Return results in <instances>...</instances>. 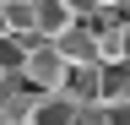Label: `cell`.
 Instances as JSON below:
<instances>
[{
    "label": "cell",
    "mask_w": 130,
    "mask_h": 125,
    "mask_svg": "<svg viewBox=\"0 0 130 125\" xmlns=\"http://www.w3.org/2000/svg\"><path fill=\"white\" fill-rule=\"evenodd\" d=\"M0 33H6V27H0Z\"/></svg>",
    "instance_id": "cell-11"
},
{
    "label": "cell",
    "mask_w": 130,
    "mask_h": 125,
    "mask_svg": "<svg viewBox=\"0 0 130 125\" xmlns=\"http://www.w3.org/2000/svg\"><path fill=\"white\" fill-rule=\"evenodd\" d=\"M0 27H6L11 38H32V33H38V11H32V0H6V6H0Z\"/></svg>",
    "instance_id": "cell-6"
},
{
    "label": "cell",
    "mask_w": 130,
    "mask_h": 125,
    "mask_svg": "<svg viewBox=\"0 0 130 125\" xmlns=\"http://www.w3.org/2000/svg\"><path fill=\"white\" fill-rule=\"evenodd\" d=\"M54 49L65 54V65H98V27L92 22H71L54 38Z\"/></svg>",
    "instance_id": "cell-2"
},
{
    "label": "cell",
    "mask_w": 130,
    "mask_h": 125,
    "mask_svg": "<svg viewBox=\"0 0 130 125\" xmlns=\"http://www.w3.org/2000/svg\"><path fill=\"white\" fill-rule=\"evenodd\" d=\"M65 6H71V11H76V22H87V17H92V11H98V0H65Z\"/></svg>",
    "instance_id": "cell-9"
},
{
    "label": "cell",
    "mask_w": 130,
    "mask_h": 125,
    "mask_svg": "<svg viewBox=\"0 0 130 125\" xmlns=\"http://www.w3.org/2000/svg\"><path fill=\"white\" fill-rule=\"evenodd\" d=\"M65 76H71V65H65V54L54 49V38L32 33V49H27V65H22V82L32 92H60Z\"/></svg>",
    "instance_id": "cell-1"
},
{
    "label": "cell",
    "mask_w": 130,
    "mask_h": 125,
    "mask_svg": "<svg viewBox=\"0 0 130 125\" xmlns=\"http://www.w3.org/2000/svg\"><path fill=\"white\" fill-rule=\"evenodd\" d=\"M32 11H38V33L43 38H60L65 27L76 22V11L65 6V0H32Z\"/></svg>",
    "instance_id": "cell-7"
},
{
    "label": "cell",
    "mask_w": 130,
    "mask_h": 125,
    "mask_svg": "<svg viewBox=\"0 0 130 125\" xmlns=\"http://www.w3.org/2000/svg\"><path fill=\"white\" fill-rule=\"evenodd\" d=\"M98 87H103V65H71V76H65L60 92L76 109H98Z\"/></svg>",
    "instance_id": "cell-3"
},
{
    "label": "cell",
    "mask_w": 130,
    "mask_h": 125,
    "mask_svg": "<svg viewBox=\"0 0 130 125\" xmlns=\"http://www.w3.org/2000/svg\"><path fill=\"white\" fill-rule=\"evenodd\" d=\"M108 103H130V60H114V65H103L98 109H108Z\"/></svg>",
    "instance_id": "cell-5"
},
{
    "label": "cell",
    "mask_w": 130,
    "mask_h": 125,
    "mask_svg": "<svg viewBox=\"0 0 130 125\" xmlns=\"http://www.w3.org/2000/svg\"><path fill=\"white\" fill-rule=\"evenodd\" d=\"M27 49H32V38H11V33H0V76H22Z\"/></svg>",
    "instance_id": "cell-8"
},
{
    "label": "cell",
    "mask_w": 130,
    "mask_h": 125,
    "mask_svg": "<svg viewBox=\"0 0 130 125\" xmlns=\"http://www.w3.org/2000/svg\"><path fill=\"white\" fill-rule=\"evenodd\" d=\"M27 125H76V103L65 98V92H38Z\"/></svg>",
    "instance_id": "cell-4"
},
{
    "label": "cell",
    "mask_w": 130,
    "mask_h": 125,
    "mask_svg": "<svg viewBox=\"0 0 130 125\" xmlns=\"http://www.w3.org/2000/svg\"><path fill=\"white\" fill-rule=\"evenodd\" d=\"M119 60H130V17L119 22Z\"/></svg>",
    "instance_id": "cell-10"
},
{
    "label": "cell",
    "mask_w": 130,
    "mask_h": 125,
    "mask_svg": "<svg viewBox=\"0 0 130 125\" xmlns=\"http://www.w3.org/2000/svg\"><path fill=\"white\" fill-rule=\"evenodd\" d=\"M0 6H6V0H0Z\"/></svg>",
    "instance_id": "cell-12"
}]
</instances>
